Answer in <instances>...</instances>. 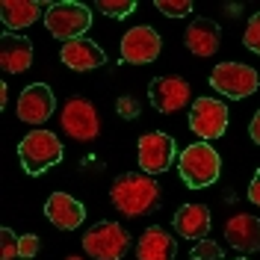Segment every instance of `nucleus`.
Returning <instances> with one entry per match:
<instances>
[{
  "instance_id": "nucleus-1",
  "label": "nucleus",
  "mask_w": 260,
  "mask_h": 260,
  "mask_svg": "<svg viewBox=\"0 0 260 260\" xmlns=\"http://www.w3.org/2000/svg\"><path fill=\"white\" fill-rule=\"evenodd\" d=\"M110 198H113L115 210H121L124 216H145V213L157 210L160 186L145 172H127V175L113 180Z\"/></svg>"
},
{
  "instance_id": "nucleus-2",
  "label": "nucleus",
  "mask_w": 260,
  "mask_h": 260,
  "mask_svg": "<svg viewBox=\"0 0 260 260\" xmlns=\"http://www.w3.org/2000/svg\"><path fill=\"white\" fill-rule=\"evenodd\" d=\"M178 169L180 178L186 186L192 189H204L216 183L219 172H222V157L216 154V148L207 145V142H195V145H186L178 157Z\"/></svg>"
},
{
  "instance_id": "nucleus-3",
  "label": "nucleus",
  "mask_w": 260,
  "mask_h": 260,
  "mask_svg": "<svg viewBox=\"0 0 260 260\" xmlns=\"http://www.w3.org/2000/svg\"><path fill=\"white\" fill-rule=\"evenodd\" d=\"M45 27L62 45L65 42H74V39H83V32L92 27V9L77 3V0L50 3L48 9H45Z\"/></svg>"
},
{
  "instance_id": "nucleus-4",
  "label": "nucleus",
  "mask_w": 260,
  "mask_h": 260,
  "mask_svg": "<svg viewBox=\"0 0 260 260\" xmlns=\"http://www.w3.org/2000/svg\"><path fill=\"white\" fill-rule=\"evenodd\" d=\"M18 157H21V166H24L27 175H42V172H48L50 166H56L62 160V145H59L56 133L39 127L21 139Z\"/></svg>"
},
{
  "instance_id": "nucleus-5",
  "label": "nucleus",
  "mask_w": 260,
  "mask_h": 260,
  "mask_svg": "<svg viewBox=\"0 0 260 260\" xmlns=\"http://www.w3.org/2000/svg\"><path fill=\"white\" fill-rule=\"evenodd\" d=\"M83 248L95 260H121L130 248V234L118 222H98L86 231Z\"/></svg>"
},
{
  "instance_id": "nucleus-6",
  "label": "nucleus",
  "mask_w": 260,
  "mask_h": 260,
  "mask_svg": "<svg viewBox=\"0 0 260 260\" xmlns=\"http://www.w3.org/2000/svg\"><path fill=\"white\" fill-rule=\"evenodd\" d=\"M210 86L225 98H234V101H243V98L254 95L260 86V77L251 65L243 62H222L213 68L210 74Z\"/></svg>"
},
{
  "instance_id": "nucleus-7",
  "label": "nucleus",
  "mask_w": 260,
  "mask_h": 260,
  "mask_svg": "<svg viewBox=\"0 0 260 260\" xmlns=\"http://www.w3.org/2000/svg\"><path fill=\"white\" fill-rule=\"evenodd\" d=\"M189 127L195 136H201V142L219 139L228 130V107L219 98H195L192 113H189Z\"/></svg>"
},
{
  "instance_id": "nucleus-8",
  "label": "nucleus",
  "mask_w": 260,
  "mask_h": 260,
  "mask_svg": "<svg viewBox=\"0 0 260 260\" xmlns=\"http://www.w3.org/2000/svg\"><path fill=\"white\" fill-rule=\"evenodd\" d=\"M160 48H162V39L151 24L130 27V30L121 36V62H130V65L154 62V59L160 56Z\"/></svg>"
},
{
  "instance_id": "nucleus-9",
  "label": "nucleus",
  "mask_w": 260,
  "mask_h": 260,
  "mask_svg": "<svg viewBox=\"0 0 260 260\" xmlns=\"http://www.w3.org/2000/svg\"><path fill=\"white\" fill-rule=\"evenodd\" d=\"M178 157V148H175V139L169 133H160V130H151L145 136H139V169L145 175H160L166 172Z\"/></svg>"
},
{
  "instance_id": "nucleus-10",
  "label": "nucleus",
  "mask_w": 260,
  "mask_h": 260,
  "mask_svg": "<svg viewBox=\"0 0 260 260\" xmlns=\"http://www.w3.org/2000/svg\"><path fill=\"white\" fill-rule=\"evenodd\" d=\"M62 130L68 133V136L80 139V142L95 139L98 130H101L98 110L89 104V101H83V98H71V101L65 104V110H62Z\"/></svg>"
},
{
  "instance_id": "nucleus-11",
  "label": "nucleus",
  "mask_w": 260,
  "mask_h": 260,
  "mask_svg": "<svg viewBox=\"0 0 260 260\" xmlns=\"http://www.w3.org/2000/svg\"><path fill=\"white\" fill-rule=\"evenodd\" d=\"M148 98H151L154 110L178 113V110H183L192 101V89H189V83L180 80V77H157L148 86Z\"/></svg>"
},
{
  "instance_id": "nucleus-12",
  "label": "nucleus",
  "mask_w": 260,
  "mask_h": 260,
  "mask_svg": "<svg viewBox=\"0 0 260 260\" xmlns=\"http://www.w3.org/2000/svg\"><path fill=\"white\" fill-rule=\"evenodd\" d=\"M53 110H56V98H53L48 83H32L18 98V118L27 121V124L48 121L50 115H53Z\"/></svg>"
},
{
  "instance_id": "nucleus-13",
  "label": "nucleus",
  "mask_w": 260,
  "mask_h": 260,
  "mask_svg": "<svg viewBox=\"0 0 260 260\" xmlns=\"http://www.w3.org/2000/svg\"><path fill=\"white\" fill-rule=\"evenodd\" d=\"M45 216L50 219V225L59 231H74L77 225H83L86 219V207L77 198H71L68 192H53L45 204Z\"/></svg>"
},
{
  "instance_id": "nucleus-14",
  "label": "nucleus",
  "mask_w": 260,
  "mask_h": 260,
  "mask_svg": "<svg viewBox=\"0 0 260 260\" xmlns=\"http://www.w3.org/2000/svg\"><path fill=\"white\" fill-rule=\"evenodd\" d=\"M225 240L237 251H257L260 248V219L257 216H251V213H237V216H231L225 225Z\"/></svg>"
},
{
  "instance_id": "nucleus-15",
  "label": "nucleus",
  "mask_w": 260,
  "mask_h": 260,
  "mask_svg": "<svg viewBox=\"0 0 260 260\" xmlns=\"http://www.w3.org/2000/svg\"><path fill=\"white\" fill-rule=\"evenodd\" d=\"M59 56L74 71H92V68H101V65L107 62V53L101 50V45L92 42V39H86V36L83 39H74V42H65L62 50H59Z\"/></svg>"
},
{
  "instance_id": "nucleus-16",
  "label": "nucleus",
  "mask_w": 260,
  "mask_h": 260,
  "mask_svg": "<svg viewBox=\"0 0 260 260\" xmlns=\"http://www.w3.org/2000/svg\"><path fill=\"white\" fill-rule=\"evenodd\" d=\"M183 42L195 56H213L219 50V42H222V27L210 18H195L183 32Z\"/></svg>"
},
{
  "instance_id": "nucleus-17",
  "label": "nucleus",
  "mask_w": 260,
  "mask_h": 260,
  "mask_svg": "<svg viewBox=\"0 0 260 260\" xmlns=\"http://www.w3.org/2000/svg\"><path fill=\"white\" fill-rule=\"evenodd\" d=\"M0 65L9 74H21L32 65V45L30 39L18 36V32H3L0 39Z\"/></svg>"
},
{
  "instance_id": "nucleus-18",
  "label": "nucleus",
  "mask_w": 260,
  "mask_h": 260,
  "mask_svg": "<svg viewBox=\"0 0 260 260\" xmlns=\"http://www.w3.org/2000/svg\"><path fill=\"white\" fill-rule=\"evenodd\" d=\"M136 257L139 260H175L178 257V240H172V234L162 231L160 225H151L139 237Z\"/></svg>"
},
{
  "instance_id": "nucleus-19",
  "label": "nucleus",
  "mask_w": 260,
  "mask_h": 260,
  "mask_svg": "<svg viewBox=\"0 0 260 260\" xmlns=\"http://www.w3.org/2000/svg\"><path fill=\"white\" fill-rule=\"evenodd\" d=\"M175 231L186 240H204L210 231V210L204 204H183L175 213Z\"/></svg>"
},
{
  "instance_id": "nucleus-20",
  "label": "nucleus",
  "mask_w": 260,
  "mask_h": 260,
  "mask_svg": "<svg viewBox=\"0 0 260 260\" xmlns=\"http://www.w3.org/2000/svg\"><path fill=\"white\" fill-rule=\"evenodd\" d=\"M39 15H42V3L39 0H3L0 3V18L9 27V32L30 27Z\"/></svg>"
},
{
  "instance_id": "nucleus-21",
  "label": "nucleus",
  "mask_w": 260,
  "mask_h": 260,
  "mask_svg": "<svg viewBox=\"0 0 260 260\" xmlns=\"http://www.w3.org/2000/svg\"><path fill=\"white\" fill-rule=\"evenodd\" d=\"M136 9V0H98V12L110 18H127Z\"/></svg>"
},
{
  "instance_id": "nucleus-22",
  "label": "nucleus",
  "mask_w": 260,
  "mask_h": 260,
  "mask_svg": "<svg viewBox=\"0 0 260 260\" xmlns=\"http://www.w3.org/2000/svg\"><path fill=\"white\" fill-rule=\"evenodd\" d=\"M0 257L3 260L21 257V237H15V231H9V228H0Z\"/></svg>"
},
{
  "instance_id": "nucleus-23",
  "label": "nucleus",
  "mask_w": 260,
  "mask_h": 260,
  "mask_svg": "<svg viewBox=\"0 0 260 260\" xmlns=\"http://www.w3.org/2000/svg\"><path fill=\"white\" fill-rule=\"evenodd\" d=\"M157 9L169 18H183L192 12V0H154Z\"/></svg>"
},
{
  "instance_id": "nucleus-24",
  "label": "nucleus",
  "mask_w": 260,
  "mask_h": 260,
  "mask_svg": "<svg viewBox=\"0 0 260 260\" xmlns=\"http://www.w3.org/2000/svg\"><path fill=\"white\" fill-rule=\"evenodd\" d=\"M243 45L251 50V53H257L260 56V12L257 15H251V21H248L245 36H243Z\"/></svg>"
},
{
  "instance_id": "nucleus-25",
  "label": "nucleus",
  "mask_w": 260,
  "mask_h": 260,
  "mask_svg": "<svg viewBox=\"0 0 260 260\" xmlns=\"http://www.w3.org/2000/svg\"><path fill=\"white\" fill-rule=\"evenodd\" d=\"M192 260H222V248L213 240H198L192 248Z\"/></svg>"
},
{
  "instance_id": "nucleus-26",
  "label": "nucleus",
  "mask_w": 260,
  "mask_h": 260,
  "mask_svg": "<svg viewBox=\"0 0 260 260\" xmlns=\"http://www.w3.org/2000/svg\"><path fill=\"white\" fill-rule=\"evenodd\" d=\"M115 113L121 115V118H136V115H139V101L130 98V95L118 98V101H115Z\"/></svg>"
},
{
  "instance_id": "nucleus-27",
  "label": "nucleus",
  "mask_w": 260,
  "mask_h": 260,
  "mask_svg": "<svg viewBox=\"0 0 260 260\" xmlns=\"http://www.w3.org/2000/svg\"><path fill=\"white\" fill-rule=\"evenodd\" d=\"M39 254V237L36 234H27V237H21V257H36Z\"/></svg>"
},
{
  "instance_id": "nucleus-28",
  "label": "nucleus",
  "mask_w": 260,
  "mask_h": 260,
  "mask_svg": "<svg viewBox=\"0 0 260 260\" xmlns=\"http://www.w3.org/2000/svg\"><path fill=\"white\" fill-rule=\"evenodd\" d=\"M248 198H251V204L260 207V172L251 178V183H248Z\"/></svg>"
},
{
  "instance_id": "nucleus-29",
  "label": "nucleus",
  "mask_w": 260,
  "mask_h": 260,
  "mask_svg": "<svg viewBox=\"0 0 260 260\" xmlns=\"http://www.w3.org/2000/svg\"><path fill=\"white\" fill-rule=\"evenodd\" d=\"M248 136H251V139H254V142L260 145V110L254 113V118H251V124H248Z\"/></svg>"
},
{
  "instance_id": "nucleus-30",
  "label": "nucleus",
  "mask_w": 260,
  "mask_h": 260,
  "mask_svg": "<svg viewBox=\"0 0 260 260\" xmlns=\"http://www.w3.org/2000/svg\"><path fill=\"white\" fill-rule=\"evenodd\" d=\"M6 92H9V89H6V83H0V110L6 107Z\"/></svg>"
},
{
  "instance_id": "nucleus-31",
  "label": "nucleus",
  "mask_w": 260,
  "mask_h": 260,
  "mask_svg": "<svg viewBox=\"0 0 260 260\" xmlns=\"http://www.w3.org/2000/svg\"><path fill=\"white\" fill-rule=\"evenodd\" d=\"M65 260H83V257H65Z\"/></svg>"
},
{
  "instance_id": "nucleus-32",
  "label": "nucleus",
  "mask_w": 260,
  "mask_h": 260,
  "mask_svg": "<svg viewBox=\"0 0 260 260\" xmlns=\"http://www.w3.org/2000/svg\"><path fill=\"white\" fill-rule=\"evenodd\" d=\"M237 260H248V257H237Z\"/></svg>"
}]
</instances>
